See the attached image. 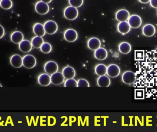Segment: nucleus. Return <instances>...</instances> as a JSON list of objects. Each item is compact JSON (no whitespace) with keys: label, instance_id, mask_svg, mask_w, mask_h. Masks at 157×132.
I'll list each match as a JSON object with an SVG mask.
<instances>
[{"label":"nucleus","instance_id":"1","mask_svg":"<svg viewBox=\"0 0 157 132\" xmlns=\"http://www.w3.org/2000/svg\"><path fill=\"white\" fill-rule=\"evenodd\" d=\"M135 99L157 100V48L135 51Z\"/></svg>","mask_w":157,"mask_h":132},{"label":"nucleus","instance_id":"2","mask_svg":"<svg viewBox=\"0 0 157 132\" xmlns=\"http://www.w3.org/2000/svg\"><path fill=\"white\" fill-rule=\"evenodd\" d=\"M63 15L65 18L69 20H74L77 18L78 15V9L76 7L70 6H67L63 11Z\"/></svg>","mask_w":157,"mask_h":132},{"label":"nucleus","instance_id":"3","mask_svg":"<svg viewBox=\"0 0 157 132\" xmlns=\"http://www.w3.org/2000/svg\"><path fill=\"white\" fill-rule=\"evenodd\" d=\"M36 64V60L32 55H25L23 58V65L27 69H31Z\"/></svg>","mask_w":157,"mask_h":132},{"label":"nucleus","instance_id":"4","mask_svg":"<svg viewBox=\"0 0 157 132\" xmlns=\"http://www.w3.org/2000/svg\"><path fill=\"white\" fill-rule=\"evenodd\" d=\"M44 27L45 32L49 35H53L58 31V25L53 20H48L45 22Z\"/></svg>","mask_w":157,"mask_h":132},{"label":"nucleus","instance_id":"5","mask_svg":"<svg viewBox=\"0 0 157 132\" xmlns=\"http://www.w3.org/2000/svg\"><path fill=\"white\" fill-rule=\"evenodd\" d=\"M122 80L126 85H132L136 80L135 74L132 71H126L123 73L122 76Z\"/></svg>","mask_w":157,"mask_h":132},{"label":"nucleus","instance_id":"6","mask_svg":"<svg viewBox=\"0 0 157 132\" xmlns=\"http://www.w3.org/2000/svg\"><path fill=\"white\" fill-rule=\"evenodd\" d=\"M78 37L77 31L73 28H69L65 30L64 33V39L68 42H75L77 40Z\"/></svg>","mask_w":157,"mask_h":132},{"label":"nucleus","instance_id":"7","mask_svg":"<svg viewBox=\"0 0 157 132\" xmlns=\"http://www.w3.org/2000/svg\"><path fill=\"white\" fill-rule=\"evenodd\" d=\"M49 6L48 4L40 1L35 5V10L37 13L40 15H45L49 11Z\"/></svg>","mask_w":157,"mask_h":132},{"label":"nucleus","instance_id":"8","mask_svg":"<svg viewBox=\"0 0 157 132\" xmlns=\"http://www.w3.org/2000/svg\"><path fill=\"white\" fill-rule=\"evenodd\" d=\"M128 21L131 27L133 28H138L142 24V18L138 15H132L129 17Z\"/></svg>","mask_w":157,"mask_h":132},{"label":"nucleus","instance_id":"9","mask_svg":"<svg viewBox=\"0 0 157 132\" xmlns=\"http://www.w3.org/2000/svg\"><path fill=\"white\" fill-rule=\"evenodd\" d=\"M44 70L47 74H53L54 73L58 72L59 70V66L57 62L53 61L48 62L44 66Z\"/></svg>","mask_w":157,"mask_h":132},{"label":"nucleus","instance_id":"10","mask_svg":"<svg viewBox=\"0 0 157 132\" xmlns=\"http://www.w3.org/2000/svg\"><path fill=\"white\" fill-rule=\"evenodd\" d=\"M130 17L129 11L126 9L119 10L115 14V18L119 22H125L128 21Z\"/></svg>","mask_w":157,"mask_h":132},{"label":"nucleus","instance_id":"11","mask_svg":"<svg viewBox=\"0 0 157 132\" xmlns=\"http://www.w3.org/2000/svg\"><path fill=\"white\" fill-rule=\"evenodd\" d=\"M121 73L120 67L115 64H112L107 67V74L110 77H117Z\"/></svg>","mask_w":157,"mask_h":132},{"label":"nucleus","instance_id":"12","mask_svg":"<svg viewBox=\"0 0 157 132\" xmlns=\"http://www.w3.org/2000/svg\"><path fill=\"white\" fill-rule=\"evenodd\" d=\"M64 76L60 72H57L51 76V83L55 85H59L62 84L64 82Z\"/></svg>","mask_w":157,"mask_h":132},{"label":"nucleus","instance_id":"13","mask_svg":"<svg viewBox=\"0 0 157 132\" xmlns=\"http://www.w3.org/2000/svg\"><path fill=\"white\" fill-rule=\"evenodd\" d=\"M10 63L15 68H20L23 66V58L17 54L13 55L10 58Z\"/></svg>","mask_w":157,"mask_h":132},{"label":"nucleus","instance_id":"14","mask_svg":"<svg viewBox=\"0 0 157 132\" xmlns=\"http://www.w3.org/2000/svg\"><path fill=\"white\" fill-rule=\"evenodd\" d=\"M101 42L99 39L96 37H92L87 42V47L89 49L96 51L100 47Z\"/></svg>","mask_w":157,"mask_h":132},{"label":"nucleus","instance_id":"15","mask_svg":"<svg viewBox=\"0 0 157 132\" xmlns=\"http://www.w3.org/2000/svg\"><path fill=\"white\" fill-rule=\"evenodd\" d=\"M108 53L107 51L104 48L100 47L95 51L94 57L95 58L100 61L106 59L108 57Z\"/></svg>","mask_w":157,"mask_h":132},{"label":"nucleus","instance_id":"16","mask_svg":"<svg viewBox=\"0 0 157 132\" xmlns=\"http://www.w3.org/2000/svg\"><path fill=\"white\" fill-rule=\"evenodd\" d=\"M38 82L42 86H47L51 83V76L48 74H42L38 77Z\"/></svg>","mask_w":157,"mask_h":132},{"label":"nucleus","instance_id":"17","mask_svg":"<svg viewBox=\"0 0 157 132\" xmlns=\"http://www.w3.org/2000/svg\"><path fill=\"white\" fill-rule=\"evenodd\" d=\"M18 48L20 51L24 53H28L31 51L32 50V44L29 40H24L19 43Z\"/></svg>","mask_w":157,"mask_h":132},{"label":"nucleus","instance_id":"18","mask_svg":"<svg viewBox=\"0 0 157 132\" xmlns=\"http://www.w3.org/2000/svg\"><path fill=\"white\" fill-rule=\"evenodd\" d=\"M155 27L151 24L145 25L143 28V33L144 36L148 37L153 36L155 34Z\"/></svg>","mask_w":157,"mask_h":132},{"label":"nucleus","instance_id":"19","mask_svg":"<svg viewBox=\"0 0 157 132\" xmlns=\"http://www.w3.org/2000/svg\"><path fill=\"white\" fill-rule=\"evenodd\" d=\"M131 28V26L127 21L120 22L117 25L118 32L123 35L129 33Z\"/></svg>","mask_w":157,"mask_h":132},{"label":"nucleus","instance_id":"20","mask_svg":"<svg viewBox=\"0 0 157 132\" xmlns=\"http://www.w3.org/2000/svg\"><path fill=\"white\" fill-rule=\"evenodd\" d=\"M33 32L38 36L43 37L46 34L44 25L40 23H36L33 26Z\"/></svg>","mask_w":157,"mask_h":132},{"label":"nucleus","instance_id":"21","mask_svg":"<svg viewBox=\"0 0 157 132\" xmlns=\"http://www.w3.org/2000/svg\"><path fill=\"white\" fill-rule=\"evenodd\" d=\"M62 74L66 79L73 78L76 74V72L73 67L71 66H66L63 68Z\"/></svg>","mask_w":157,"mask_h":132},{"label":"nucleus","instance_id":"22","mask_svg":"<svg viewBox=\"0 0 157 132\" xmlns=\"http://www.w3.org/2000/svg\"><path fill=\"white\" fill-rule=\"evenodd\" d=\"M24 38L23 33L19 31L13 32L10 37L11 41L16 44H19L22 40H24Z\"/></svg>","mask_w":157,"mask_h":132},{"label":"nucleus","instance_id":"23","mask_svg":"<svg viewBox=\"0 0 157 132\" xmlns=\"http://www.w3.org/2000/svg\"><path fill=\"white\" fill-rule=\"evenodd\" d=\"M97 84L100 87H108L111 84L110 79L108 76H101L98 78Z\"/></svg>","mask_w":157,"mask_h":132},{"label":"nucleus","instance_id":"24","mask_svg":"<svg viewBox=\"0 0 157 132\" xmlns=\"http://www.w3.org/2000/svg\"><path fill=\"white\" fill-rule=\"evenodd\" d=\"M119 51L122 54H127L131 52L132 50V46L128 42H122L119 45Z\"/></svg>","mask_w":157,"mask_h":132},{"label":"nucleus","instance_id":"25","mask_svg":"<svg viewBox=\"0 0 157 132\" xmlns=\"http://www.w3.org/2000/svg\"><path fill=\"white\" fill-rule=\"evenodd\" d=\"M31 44L32 47L36 49L40 48L42 44L44 43V40L42 37L36 36L34 37L31 40Z\"/></svg>","mask_w":157,"mask_h":132},{"label":"nucleus","instance_id":"26","mask_svg":"<svg viewBox=\"0 0 157 132\" xmlns=\"http://www.w3.org/2000/svg\"><path fill=\"white\" fill-rule=\"evenodd\" d=\"M95 72L99 76L105 75L107 74V67L104 64H99L95 68Z\"/></svg>","mask_w":157,"mask_h":132},{"label":"nucleus","instance_id":"27","mask_svg":"<svg viewBox=\"0 0 157 132\" xmlns=\"http://www.w3.org/2000/svg\"><path fill=\"white\" fill-rule=\"evenodd\" d=\"M0 6L5 10H8L13 6L12 0H0Z\"/></svg>","mask_w":157,"mask_h":132},{"label":"nucleus","instance_id":"28","mask_svg":"<svg viewBox=\"0 0 157 132\" xmlns=\"http://www.w3.org/2000/svg\"><path fill=\"white\" fill-rule=\"evenodd\" d=\"M41 52L45 54H48L51 52L52 47L48 42H44L40 48Z\"/></svg>","mask_w":157,"mask_h":132},{"label":"nucleus","instance_id":"29","mask_svg":"<svg viewBox=\"0 0 157 132\" xmlns=\"http://www.w3.org/2000/svg\"><path fill=\"white\" fill-rule=\"evenodd\" d=\"M64 86L65 87H77V81L75 79H74V78L67 79L65 81Z\"/></svg>","mask_w":157,"mask_h":132},{"label":"nucleus","instance_id":"30","mask_svg":"<svg viewBox=\"0 0 157 132\" xmlns=\"http://www.w3.org/2000/svg\"><path fill=\"white\" fill-rule=\"evenodd\" d=\"M84 0H69L70 5L74 7L78 8L83 5Z\"/></svg>","mask_w":157,"mask_h":132},{"label":"nucleus","instance_id":"31","mask_svg":"<svg viewBox=\"0 0 157 132\" xmlns=\"http://www.w3.org/2000/svg\"><path fill=\"white\" fill-rule=\"evenodd\" d=\"M89 87L90 85L88 81L84 78H80L77 81V87Z\"/></svg>","mask_w":157,"mask_h":132},{"label":"nucleus","instance_id":"32","mask_svg":"<svg viewBox=\"0 0 157 132\" xmlns=\"http://www.w3.org/2000/svg\"><path fill=\"white\" fill-rule=\"evenodd\" d=\"M150 3L152 7L157 8V0H150Z\"/></svg>","mask_w":157,"mask_h":132},{"label":"nucleus","instance_id":"33","mask_svg":"<svg viewBox=\"0 0 157 132\" xmlns=\"http://www.w3.org/2000/svg\"><path fill=\"white\" fill-rule=\"evenodd\" d=\"M5 29L2 26L0 25V39L2 38L4 36Z\"/></svg>","mask_w":157,"mask_h":132},{"label":"nucleus","instance_id":"34","mask_svg":"<svg viewBox=\"0 0 157 132\" xmlns=\"http://www.w3.org/2000/svg\"><path fill=\"white\" fill-rule=\"evenodd\" d=\"M139 2L143 4H147L150 2V0H138Z\"/></svg>","mask_w":157,"mask_h":132},{"label":"nucleus","instance_id":"35","mask_svg":"<svg viewBox=\"0 0 157 132\" xmlns=\"http://www.w3.org/2000/svg\"><path fill=\"white\" fill-rule=\"evenodd\" d=\"M52 0H40L41 2H44L48 4L52 2Z\"/></svg>","mask_w":157,"mask_h":132},{"label":"nucleus","instance_id":"36","mask_svg":"<svg viewBox=\"0 0 157 132\" xmlns=\"http://www.w3.org/2000/svg\"><path fill=\"white\" fill-rule=\"evenodd\" d=\"M2 87V85L0 84V87Z\"/></svg>","mask_w":157,"mask_h":132}]
</instances>
